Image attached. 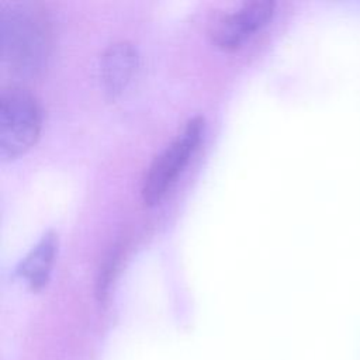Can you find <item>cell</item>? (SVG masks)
I'll use <instances>...</instances> for the list:
<instances>
[{"label":"cell","mask_w":360,"mask_h":360,"mask_svg":"<svg viewBox=\"0 0 360 360\" xmlns=\"http://www.w3.org/2000/svg\"><path fill=\"white\" fill-rule=\"evenodd\" d=\"M1 59L15 75H37L45 65L49 34L45 18L31 4L7 3L0 13Z\"/></svg>","instance_id":"cell-1"},{"label":"cell","mask_w":360,"mask_h":360,"mask_svg":"<svg viewBox=\"0 0 360 360\" xmlns=\"http://www.w3.org/2000/svg\"><path fill=\"white\" fill-rule=\"evenodd\" d=\"M41 129V107L22 86H7L0 93V156L14 159L37 141Z\"/></svg>","instance_id":"cell-2"},{"label":"cell","mask_w":360,"mask_h":360,"mask_svg":"<svg viewBox=\"0 0 360 360\" xmlns=\"http://www.w3.org/2000/svg\"><path fill=\"white\" fill-rule=\"evenodd\" d=\"M202 131L204 117H191L184 124L181 132L153 159L142 183L141 193L145 204L153 205L162 200L197 148Z\"/></svg>","instance_id":"cell-3"},{"label":"cell","mask_w":360,"mask_h":360,"mask_svg":"<svg viewBox=\"0 0 360 360\" xmlns=\"http://www.w3.org/2000/svg\"><path fill=\"white\" fill-rule=\"evenodd\" d=\"M274 6L276 3L273 0H250L242 3L214 22L211 30L212 41L224 49L239 46L271 18Z\"/></svg>","instance_id":"cell-4"},{"label":"cell","mask_w":360,"mask_h":360,"mask_svg":"<svg viewBox=\"0 0 360 360\" xmlns=\"http://www.w3.org/2000/svg\"><path fill=\"white\" fill-rule=\"evenodd\" d=\"M139 65L136 46L120 39L110 44L100 59V75L104 91L108 97L115 98L132 80Z\"/></svg>","instance_id":"cell-5"},{"label":"cell","mask_w":360,"mask_h":360,"mask_svg":"<svg viewBox=\"0 0 360 360\" xmlns=\"http://www.w3.org/2000/svg\"><path fill=\"white\" fill-rule=\"evenodd\" d=\"M56 249L58 235L53 231H46L20 262L17 274L22 277L32 290H39L46 284Z\"/></svg>","instance_id":"cell-6"},{"label":"cell","mask_w":360,"mask_h":360,"mask_svg":"<svg viewBox=\"0 0 360 360\" xmlns=\"http://www.w3.org/2000/svg\"><path fill=\"white\" fill-rule=\"evenodd\" d=\"M120 257H121V246L118 243H115L111 246V249L105 255V257L100 266L97 278H96V295L100 301H104L108 294L111 281H112L114 274L118 267Z\"/></svg>","instance_id":"cell-7"}]
</instances>
